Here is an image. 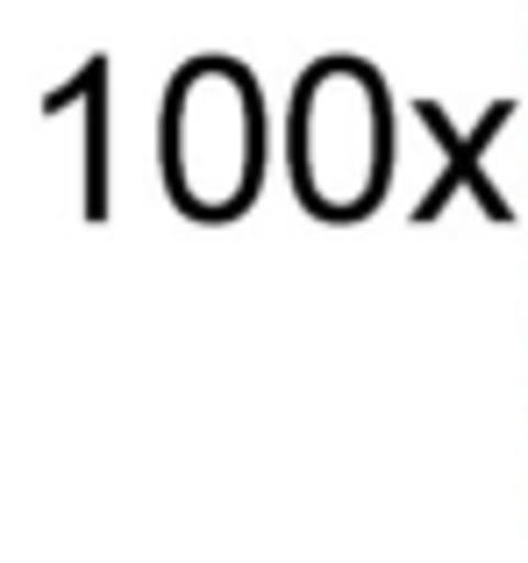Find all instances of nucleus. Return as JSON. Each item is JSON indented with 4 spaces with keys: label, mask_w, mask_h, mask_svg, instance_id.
I'll use <instances>...</instances> for the list:
<instances>
[{
    "label": "nucleus",
    "mask_w": 528,
    "mask_h": 563,
    "mask_svg": "<svg viewBox=\"0 0 528 563\" xmlns=\"http://www.w3.org/2000/svg\"><path fill=\"white\" fill-rule=\"evenodd\" d=\"M378 151H386V136H378L372 86H364L358 71L315 79V93H307V108H300V165H307L315 200L358 207L378 179Z\"/></svg>",
    "instance_id": "1"
},
{
    "label": "nucleus",
    "mask_w": 528,
    "mask_h": 563,
    "mask_svg": "<svg viewBox=\"0 0 528 563\" xmlns=\"http://www.w3.org/2000/svg\"><path fill=\"white\" fill-rule=\"evenodd\" d=\"M208 165H222L229 192H243V179H251V100H243V86L229 93L222 122H200L194 100L172 114V172L186 179L200 207H208Z\"/></svg>",
    "instance_id": "2"
}]
</instances>
